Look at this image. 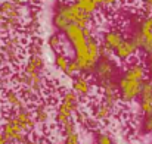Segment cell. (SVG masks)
Returning <instances> with one entry per match:
<instances>
[{
    "mask_svg": "<svg viewBox=\"0 0 152 144\" xmlns=\"http://www.w3.org/2000/svg\"><path fill=\"white\" fill-rule=\"evenodd\" d=\"M65 38L69 41V44L74 48V59L80 65V69L83 74H92L96 63L90 54L89 50V37L93 35V31L90 27H80L77 24H69L64 31Z\"/></svg>",
    "mask_w": 152,
    "mask_h": 144,
    "instance_id": "obj_1",
    "label": "cell"
},
{
    "mask_svg": "<svg viewBox=\"0 0 152 144\" xmlns=\"http://www.w3.org/2000/svg\"><path fill=\"white\" fill-rule=\"evenodd\" d=\"M53 27L58 31H65V28L69 24H77L80 27H90V24L93 22V15L84 12L75 1L72 3H61L53 15Z\"/></svg>",
    "mask_w": 152,
    "mask_h": 144,
    "instance_id": "obj_2",
    "label": "cell"
},
{
    "mask_svg": "<svg viewBox=\"0 0 152 144\" xmlns=\"http://www.w3.org/2000/svg\"><path fill=\"white\" fill-rule=\"evenodd\" d=\"M77 110H78V94L74 90H69L64 94L62 101L56 110V122L61 127H64L68 121L72 119V115H75Z\"/></svg>",
    "mask_w": 152,
    "mask_h": 144,
    "instance_id": "obj_3",
    "label": "cell"
},
{
    "mask_svg": "<svg viewBox=\"0 0 152 144\" xmlns=\"http://www.w3.org/2000/svg\"><path fill=\"white\" fill-rule=\"evenodd\" d=\"M142 84L143 81L137 80H129V78H121L118 81V90H120V100L124 103H132L140 96L142 91Z\"/></svg>",
    "mask_w": 152,
    "mask_h": 144,
    "instance_id": "obj_4",
    "label": "cell"
},
{
    "mask_svg": "<svg viewBox=\"0 0 152 144\" xmlns=\"http://www.w3.org/2000/svg\"><path fill=\"white\" fill-rule=\"evenodd\" d=\"M3 134L6 137L7 141L16 144H25L27 143V132L22 130V127L19 125V122L16 121L15 116L9 118L3 127Z\"/></svg>",
    "mask_w": 152,
    "mask_h": 144,
    "instance_id": "obj_5",
    "label": "cell"
},
{
    "mask_svg": "<svg viewBox=\"0 0 152 144\" xmlns=\"http://www.w3.org/2000/svg\"><path fill=\"white\" fill-rule=\"evenodd\" d=\"M114 72H115V63L112 60L111 56H101V59L98 60L95 69H93V75L99 82H103V81H108V80H112L114 77Z\"/></svg>",
    "mask_w": 152,
    "mask_h": 144,
    "instance_id": "obj_6",
    "label": "cell"
},
{
    "mask_svg": "<svg viewBox=\"0 0 152 144\" xmlns=\"http://www.w3.org/2000/svg\"><path fill=\"white\" fill-rule=\"evenodd\" d=\"M0 13L7 22L9 28L16 27L21 22V6L13 0H4L0 3Z\"/></svg>",
    "mask_w": 152,
    "mask_h": 144,
    "instance_id": "obj_7",
    "label": "cell"
},
{
    "mask_svg": "<svg viewBox=\"0 0 152 144\" xmlns=\"http://www.w3.org/2000/svg\"><path fill=\"white\" fill-rule=\"evenodd\" d=\"M139 51H140V50H139L137 46L133 43L132 38H124V41L114 50V56H115L118 60L129 62V60L134 59L136 54H137Z\"/></svg>",
    "mask_w": 152,
    "mask_h": 144,
    "instance_id": "obj_8",
    "label": "cell"
},
{
    "mask_svg": "<svg viewBox=\"0 0 152 144\" xmlns=\"http://www.w3.org/2000/svg\"><path fill=\"white\" fill-rule=\"evenodd\" d=\"M140 110L143 115L152 113V78H146L140 91Z\"/></svg>",
    "mask_w": 152,
    "mask_h": 144,
    "instance_id": "obj_9",
    "label": "cell"
},
{
    "mask_svg": "<svg viewBox=\"0 0 152 144\" xmlns=\"http://www.w3.org/2000/svg\"><path fill=\"white\" fill-rule=\"evenodd\" d=\"M1 51L4 54V57L10 62H15L19 59V53H21V40L18 37H9L6 38V41L3 43Z\"/></svg>",
    "mask_w": 152,
    "mask_h": 144,
    "instance_id": "obj_10",
    "label": "cell"
},
{
    "mask_svg": "<svg viewBox=\"0 0 152 144\" xmlns=\"http://www.w3.org/2000/svg\"><path fill=\"white\" fill-rule=\"evenodd\" d=\"M117 104H118V100H111V98H105V97H103V100H102L101 103L96 106V109H95V116H96L98 119H101V121L109 119V118L112 116V113H114Z\"/></svg>",
    "mask_w": 152,
    "mask_h": 144,
    "instance_id": "obj_11",
    "label": "cell"
},
{
    "mask_svg": "<svg viewBox=\"0 0 152 144\" xmlns=\"http://www.w3.org/2000/svg\"><path fill=\"white\" fill-rule=\"evenodd\" d=\"M124 38H126V37L123 35L121 31H118V30H111V31L103 33V35H102V46H105V47L109 48V50L114 53V50L124 41Z\"/></svg>",
    "mask_w": 152,
    "mask_h": 144,
    "instance_id": "obj_12",
    "label": "cell"
},
{
    "mask_svg": "<svg viewBox=\"0 0 152 144\" xmlns=\"http://www.w3.org/2000/svg\"><path fill=\"white\" fill-rule=\"evenodd\" d=\"M72 90L81 97H87L92 93V84L89 81L87 77H84L83 74H78L74 77V81H72Z\"/></svg>",
    "mask_w": 152,
    "mask_h": 144,
    "instance_id": "obj_13",
    "label": "cell"
},
{
    "mask_svg": "<svg viewBox=\"0 0 152 144\" xmlns=\"http://www.w3.org/2000/svg\"><path fill=\"white\" fill-rule=\"evenodd\" d=\"M15 118H16V121L19 122V125L22 127V130H24L25 132H30L31 130H34V119H33V116H31L25 109L16 110Z\"/></svg>",
    "mask_w": 152,
    "mask_h": 144,
    "instance_id": "obj_14",
    "label": "cell"
},
{
    "mask_svg": "<svg viewBox=\"0 0 152 144\" xmlns=\"http://www.w3.org/2000/svg\"><path fill=\"white\" fill-rule=\"evenodd\" d=\"M4 100L7 103V106L13 110H19V109H24V101L21 100V97L18 96L13 90H9L4 96Z\"/></svg>",
    "mask_w": 152,
    "mask_h": 144,
    "instance_id": "obj_15",
    "label": "cell"
},
{
    "mask_svg": "<svg viewBox=\"0 0 152 144\" xmlns=\"http://www.w3.org/2000/svg\"><path fill=\"white\" fill-rule=\"evenodd\" d=\"M69 57L64 53V51H56V54H55V66L59 69V71H62L64 74L66 72V69H68V65H69Z\"/></svg>",
    "mask_w": 152,
    "mask_h": 144,
    "instance_id": "obj_16",
    "label": "cell"
},
{
    "mask_svg": "<svg viewBox=\"0 0 152 144\" xmlns=\"http://www.w3.org/2000/svg\"><path fill=\"white\" fill-rule=\"evenodd\" d=\"M84 12L90 13V15H95L96 10L99 9V3L98 0H74Z\"/></svg>",
    "mask_w": 152,
    "mask_h": 144,
    "instance_id": "obj_17",
    "label": "cell"
},
{
    "mask_svg": "<svg viewBox=\"0 0 152 144\" xmlns=\"http://www.w3.org/2000/svg\"><path fill=\"white\" fill-rule=\"evenodd\" d=\"M48 43H49V47L53 51H62V35H59L58 33L52 34Z\"/></svg>",
    "mask_w": 152,
    "mask_h": 144,
    "instance_id": "obj_18",
    "label": "cell"
},
{
    "mask_svg": "<svg viewBox=\"0 0 152 144\" xmlns=\"http://www.w3.org/2000/svg\"><path fill=\"white\" fill-rule=\"evenodd\" d=\"M36 118H37V122H40V124H45L48 121L49 113H48V109H46L45 104L37 106V109H36Z\"/></svg>",
    "mask_w": 152,
    "mask_h": 144,
    "instance_id": "obj_19",
    "label": "cell"
},
{
    "mask_svg": "<svg viewBox=\"0 0 152 144\" xmlns=\"http://www.w3.org/2000/svg\"><path fill=\"white\" fill-rule=\"evenodd\" d=\"M62 131H64V135H69V134H72V132H77V125H75V122L71 119V121H68L64 127H62Z\"/></svg>",
    "mask_w": 152,
    "mask_h": 144,
    "instance_id": "obj_20",
    "label": "cell"
},
{
    "mask_svg": "<svg viewBox=\"0 0 152 144\" xmlns=\"http://www.w3.org/2000/svg\"><path fill=\"white\" fill-rule=\"evenodd\" d=\"M124 1H127V0H98L99 7H112L117 4H123Z\"/></svg>",
    "mask_w": 152,
    "mask_h": 144,
    "instance_id": "obj_21",
    "label": "cell"
},
{
    "mask_svg": "<svg viewBox=\"0 0 152 144\" xmlns=\"http://www.w3.org/2000/svg\"><path fill=\"white\" fill-rule=\"evenodd\" d=\"M64 144H80V137L77 132H72L69 135H65V143Z\"/></svg>",
    "mask_w": 152,
    "mask_h": 144,
    "instance_id": "obj_22",
    "label": "cell"
},
{
    "mask_svg": "<svg viewBox=\"0 0 152 144\" xmlns=\"http://www.w3.org/2000/svg\"><path fill=\"white\" fill-rule=\"evenodd\" d=\"M143 131H145V132H152V113L145 115V121H143Z\"/></svg>",
    "mask_w": 152,
    "mask_h": 144,
    "instance_id": "obj_23",
    "label": "cell"
},
{
    "mask_svg": "<svg viewBox=\"0 0 152 144\" xmlns=\"http://www.w3.org/2000/svg\"><path fill=\"white\" fill-rule=\"evenodd\" d=\"M98 144H114V141H112V138H111L109 135L101 134V135L98 137Z\"/></svg>",
    "mask_w": 152,
    "mask_h": 144,
    "instance_id": "obj_24",
    "label": "cell"
},
{
    "mask_svg": "<svg viewBox=\"0 0 152 144\" xmlns=\"http://www.w3.org/2000/svg\"><path fill=\"white\" fill-rule=\"evenodd\" d=\"M145 65H146V68H148V72L152 74V54H145Z\"/></svg>",
    "mask_w": 152,
    "mask_h": 144,
    "instance_id": "obj_25",
    "label": "cell"
},
{
    "mask_svg": "<svg viewBox=\"0 0 152 144\" xmlns=\"http://www.w3.org/2000/svg\"><path fill=\"white\" fill-rule=\"evenodd\" d=\"M143 9L146 13H152V0H143Z\"/></svg>",
    "mask_w": 152,
    "mask_h": 144,
    "instance_id": "obj_26",
    "label": "cell"
},
{
    "mask_svg": "<svg viewBox=\"0 0 152 144\" xmlns=\"http://www.w3.org/2000/svg\"><path fill=\"white\" fill-rule=\"evenodd\" d=\"M9 141L6 140V137H4V134L3 132H0V144H7Z\"/></svg>",
    "mask_w": 152,
    "mask_h": 144,
    "instance_id": "obj_27",
    "label": "cell"
},
{
    "mask_svg": "<svg viewBox=\"0 0 152 144\" xmlns=\"http://www.w3.org/2000/svg\"><path fill=\"white\" fill-rule=\"evenodd\" d=\"M13 1H16V3H19V4H21V3H24L25 0H13Z\"/></svg>",
    "mask_w": 152,
    "mask_h": 144,
    "instance_id": "obj_28",
    "label": "cell"
},
{
    "mask_svg": "<svg viewBox=\"0 0 152 144\" xmlns=\"http://www.w3.org/2000/svg\"><path fill=\"white\" fill-rule=\"evenodd\" d=\"M1 63H3V59H1V56H0V68H1Z\"/></svg>",
    "mask_w": 152,
    "mask_h": 144,
    "instance_id": "obj_29",
    "label": "cell"
},
{
    "mask_svg": "<svg viewBox=\"0 0 152 144\" xmlns=\"http://www.w3.org/2000/svg\"><path fill=\"white\" fill-rule=\"evenodd\" d=\"M1 82H3V78H1V77H0V84H1Z\"/></svg>",
    "mask_w": 152,
    "mask_h": 144,
    "instance_id": "obj_30",
    "label": "cell"
},
{
    "mask_svg": "<svg viewBox=\"0 0 152 144\" xmlns=\"http://www.w3.org/2000/svg\"><path fill=\"white\" fill-rule=\"evenodd\" d=\"M59 1H61V3H64V1H65V0H59Z\"/></svg>",
    "mask_w": 152,
    "mask_h": 144,
    "instance_id": "obj_31",
    "label": "cell"
},
{
    "mask_svg": "<svg viewBox=\"0 0 152 144\" xmlns=\"http://www.w3.org/2000/svg\"><path fill=\"white\" fill-rule=\"evenodd\" d=\"M7 144H10V141H9V143H7Z\"/></svg>",
    "mask_w": 152,
    "mask_h": 144,
    "instance_id": "obj_32",
    "label": "cell"
}]
</instances>
